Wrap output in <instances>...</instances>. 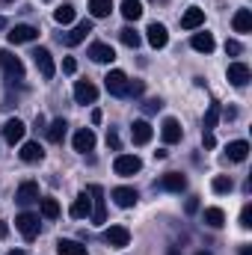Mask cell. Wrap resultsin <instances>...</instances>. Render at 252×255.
Segmentation results:
<instances>
[{
    "mask_svg": "<svg viewBox=\"0 0 252 255\" xmlns=\"http://www.w3.org/2000/svg\"><path fill=\"white\" fill-rule=\"evenodd\" d=\"M0 71L9 83H21L24 80V63L12 54V51H0Z\"/></svg>",
    "mask_w": 252,
    "mask_h": 255,
    "instance_id": "1",
    "label": "cell"
},
{
    "mask_svg": "<svg viewBox=\"0 0 252 255\" xmlns=\"http://www.w3.org/2000/svg\"><path fill=\"white\" fill-rule=\"evenodd\" d=\"M86 193H89V199H92V214H89L92 223H95V226L107 223V199H104V190H101L98 184H92Z\"/></svg>",
    "mask_w": 252,
    "mask_h": 255,
    "instance_id": "2",
    "label": "cell"
},
{
    "mask_svg": "<svg viewBox=\"0 0 252 255\" xmlns=\"http://www.w3.org/2000/svg\"><path fill=\"white\" fill-rule=\"evenodd\" d=\"M15 229L21 232L24 241H33V238H39V217L30 214V211H24V214L15 217Z\"/></svg>",
    "mask_w": 252,
    "mask_h": 255,
    "instance_id": "3",
    "label": "cell"
},
{
    "mask_svg": "<svg viewBox=\"0 0 252 255\" xmlns=\"http://www.w3.org/2000/svg\"><path fill=\"white\" fill-rule=\"evenodd\" d=\"M139 169H142V160H139L136 154H116V160H113V172L122 175V178L136 175Z\"/></svg>",
    "mask_w": 252,
    "mask_h": 255,
    "instance_id": "4",
    "label": "cell"
},
{
    "mask_svg": "<svg viewBox=\"0 0 252 255\" xmlns=\"http://www.w3.org/2000/svg\"><path fill=\"white\" fill-rule=\"evenodd\" d=\"M30 57H33V63H36L39 74H42L45 80H51V77L57 74V65H54V57H51V51H48V48H36Z\"/></svg>",
    "mask_w": 252,
    "mask_h": 255,
    "instance_id": "5",
    "label": "cell"
},
{
    "mask_svg": "<svg viewBox=\"0 0 252 255\" xmlns=\"http://www.w3.org/2000/svg\"><path fill=\"white\" fill-rule=\"evenodd\" d=\"M6 39H9V45H27V42H36L39 39V30L30 27V24H15L6 33Z\"/></svg>",
    "mask_w": 252,
    "mask_h": 255,
    "instance_id": "6",
    "label": "cell"
},
{
    "mask_svg": "<svg viewBox=\"0 0 252 255\" xmlns=\"http://www.w3.org/2000/svg\"><path fill=\"white\" fill-rule=\"evenodd\" d=\"M104 86H107V92H110V95L125 98V95H127V74H125V71H119V68H113V71L104 77Z\"/></svg>",
    "mask_w": 252,
    "mask_h": 255,
    "instance_id": "7",
    "label": "cell"
},
{
    "mask_svg": "<svg viewBox=\"0 0 252 255\" xmlns=\"http://www.w3.org/2000/svg\"><path fill=\"white\" fill-rule=\"evenodd\" d=\"M104 244L113 247V250H125L127 244H130V232H127L125 226H110L104 232Z\"/></svg>",
    "mask_w": 252,
    "mask_h": 255,
    "instance_id": "8",
    "label": "cell"
},
{
    "mask_svg": "<svg viewBox=\"0 0 252 255\" xmlns=\"http://www.w3.org/2000/svg\"><path fill=\"white\" fill-rule=\"evenodd\" d=\"M95 98H98V86L95 83H89V80H77L74 83V101L77 104H95Z\"/></svg>",
    "mask_w": 252,
    "mask_h": 255,
    "instance_id": "9",
    "label": "cell"
},
{
    "mask_svg": "<svg viewBox=\"0 0 252 255\" xmlns=\"http://www.w3.org/2000/svg\"><path fill=\"white\" fill-rule=\"evenodd\" d=\"M226 77H229V83L232 86H247L250 83V77H252V71H250V65L247 63H232L229 65V71H226Z\"/></svg>",
    "mask_w": 252,
    "mask_h": 255,
    "instance_id": "10",
    "label": "cell"
},
{
    "mask_svg": "<svg viewBox=\"0 0 252 255\" xmlns=\"http://www.w3.org/2000/svg\"><path fill=\"white\" fill-rule=\"evenodd\" d=\"M145 39H148V45L154 48V51H160V48H166V42H169V33H166V27L163 24H148V30H145Z\"/></svg>",
    "mask_w": 252,
    "mask_h": 255,
    "instance_id": "11",
    "label": "cell"
},
{
    "mask_svg": "<svg viewBox=\"0 0 252 255\" xmlns=\"http://www.w3.org/2000/svg\"><path fill=\"white\" fill-rule=\"evenodd\" d=\"M89 57H92V63L107 65V63L116 60V51H113L107 42H92V45H89Z\"/></svg>",
    "mask_w": 252,
    "mask_h": 255,
    "instance_id": "12",
    "label": "cell"
},
{
    "mask_svg": "<svg viewBox=\"0 0 252 255\" xmlns=\"http://www.w3.org/2000/svg\"><path fill=\"white\" fill-rule=\"evenodd\" d=\"M42 196H39V184L36 181H21V187L15 193V202L18 205H33V202H39Z\"/></svg>",
    "mask_w": 252,
    "mask_h": 255,
    "instance_id": "13",
    "label": "cell"
},
{
    "mask_svg": "<svg viewBox=\"0 0 252 255\" xmlns=\"http://www.w3.org/2000/svg\"><path fill=\"white\" fill-rule=\"evenodd\" d=\"M24 133H27V125H24L21 119H9V122L3 125V139H6L9 145L21 142V139H24Z\"/></svg>",
    "mask_w": 252,
    "mask_h": 255,
    "instance_id": "14",
    "label": "cell"
},
{
    "mask_svg": "<svg viewBox=\"0 0 252 255\" xmlns=\"http://www.w3.org/2000/svg\"><path fill=\"white\" fill-rule=\"evenodd\" d=\"M68 214L74 217V220H83V217H89L92 214V199H89V193L83 190L74 202H71V208H68Z\"/></svg>",
    "mask_w": 252,
    "mask_h": 255,
    "instance_id": "15",
    "label": "cell"
},
{
    "mask_svg": "<svg viewBox=\"0 0 252 255\" xmlns=\"http://www.w3.org/2000/svg\"><path fill=\"white\" fill-rule=\"evenodd\" d=\"M89 33H92V21L86 18V21H80V24H77V27H74L71 33H65L63 42L68 45V48H74V45H80V42H83V39H86Z\"/></svg>",
    "mask_w": 252,
    "mask_h": 255,
    "instance_id": "16",
    "label": "cell"
},
{
    "mask_svg": "<svg viewBox=\"0 0 252 255\" xmlns=\"http://www.w3.org/2000/svg\"><path fill=\"white\" fill-rule=\"evenodd\" d=\"M110 196H113V202H116L122 211L133 208V205H136V199H139V193L133 190V187H116V190L110 193Z\"/></svg>",
    "mask_w": 252,
    "mask_h": 255,
    "instance_id": "17",
    "label": "cell"
},
{
    "mask_svg": "<svg viewBox=\"0 0 252 255\" xmlns=\"http://www.w3.org/2000/svg\"><path fill=\"white\" fill-rule=\"evenodd\" d=\"M160 136H163V142H181V136H184V130L178 125V119H163V125H160Z\"/></svg>",
    "mask_w": 252,
    "mask_h": 255,
    "instance_id": "18",
    "label": "cell"
},
{
    "mask_svg": "<svg viewBox=\"0 0 252 255\" xmlns=\"http://www.w3.org/2000/svg\"><path fill=\"white\" fill-rule=\"evenodd\" d=\"M92 148H95V133H92L89 128H80V130L74 133V151L86 154V151H92Z\"/></svg>",
    "mask_w": 252,
    "mask_h": 255,
    "instance_id": "19",
    "label": "cell"
},
{
    "mask_svg": "<svg viewBox=\"0 0 252 255\" xmlns=\"http://www.w3.org/2000/svg\"><path fill=\"white\" fill-rule=\"evenodd\" d=\"M205 24V9H199V6H190L187 12L181 15V27L184 30H199Z\"/></svg>",
    "mask_w": 252,
    "mask_h": 255,
    "instance_id": "20",
    "label": "cell"
},
{
    "mask_svg": "<svg viewBox=\"0 0 252 255\" xmlns=\"http://www.w3.org/2000/svg\"><path fill=\"white\" fill-rule=\"evenodd\" d=\"M130 139H133V145H145V142L151 139V125H148L145 119H136V122L130 125Z\"/></svg>",
    "mask_w": 252,
    "mask_h": 255,
    "instance_id": "21",
    "label": "cell"
},
{
    "mask_svg": "<svg viewBox=\"0 0 252 255\" xmlns=\"http://www.w3.org/2000/svg\"><path fill=\"white\" fill-rule=\"evenodd\" d=\"M160 187L169 193H181L184 187H187V178L181 175V172H166L163 178H160Z\"/></svg>",
    "mask_w": 252,
    "mask_h": 255,
    "instance_id": "22",
    "label": "cell"
},
{
    "mask_svg": "<svg viewBox=\"0 0 252 255\" xmlns=\"http://www.w3.org/2000/svg\"><path fill=\"white\" fill-rule=\"evenodd\" d=\"M190 45H193V51H199V54H211L217 42H214V36H211V33H205V30H202V33H193Z\"/></svg>",
    "mask_w": 252,
    "mask_h": 255,
    "instance_id": "23",
    "label": "cell"
},
{
    "mask_svg": "<svg viewBox=\"0 0 252 255\" xmlns=\"http://www.w3.org/2000/svg\"><path fill=\"white\" fill-rule=\"evenodd\" d=\"M18 154H21V160H24V163H39V160L45 157V148H42L39 142H24Z\"/></svg>",
    "mask_w": 252,
    "mask_h": 255,
    "instance_id": "24",
    "label": "cell"
},
{
    "mask_svg": "<svg viewBox=\"0 0 252 255\" xmlns=\"http://www.w3.org/2000/svg\"><path fill=\"white\" fill-rule=\"evenodd\" d=\"M226 154H229V160L244 163V160H247V154H250V142H247V139H235V142H229Z\"/></svg>",
    "mask_w": 252,
    "mask_h": 255,
    "instance_id": "25",
    "label": "cell"
},
{
    "mask_svg": "<svg viewBox=\"0 0 252 255\" xmlns=\"http://www.w3.org/2000/svg\"><path fill=\"white\" fill-rule=\"evenodd\" d=\"M57 255H89V250H86L80 241L63 238V241H57Z\"/></svg>",
    "mask_w": 252,
    "mask_h": 255,
    "instance_id": "26",
    "label": "cell"
},
{
    "mask_svg": "<svg viewBox=\"0 0 252 255\" xmlns=\"http://www.w3.org/2000/svg\"><path fill=\"white\" fill-rule=\"evenodd\" d=\"M202 223L211 226V229H220V226H226V211L223 208H205L202 211Z\"/></svg>",
    "mask_w": 252,
    "mask_h": 255,
    "instance_id": "27",
    "label": "cell"
},
{
    "mask_svg": "<svg viewBox=\"0 0 252 255\" xmlns=\"http://www.w3.org/2000/svg\"><path fill=\"white\" fill-rule=\"evenodd\" d=\"M232 27H235V33H252V12L250 9H238L235 18H232Z\"/></svg>",
    "mask_w": 252,
    "mask_h": 255,
    "instance_id": "28",
    "label": "cell"
},
{
    "mask_svg": "<svg viewBox=\"0 0 252 255\" xmlns=\"http://www.w3.org/2000/svg\"><path fill=\"white\" fill-rule=\"evenodd\" d=\"M39 205H42V217H45V220H57V217H60V202H57L54 196H42Z\"/></svg>",
    "mask_w": 252,
    "mask_h": 255,
    "instance_id": "29",
    "label": "cell"
},
{
    "mask_svg": "<svg viewBox=\"0 0 252 255\" xmlns=\"http://www.w3.org/2000/svg\"><path fill=\"white\" fill-rule=\"evenodd\" d=\"M122 15H125V21H139L142 18V0H122Z\"/></svg>",
    "mask_w": 252,
    "mask_h": 255,
    "instance_id": "30",
    "label": "cell"
},
{
    "mask_svg": "<svg viewBox=\"0 0 252 255\" xmlns=\"http://www.w3.org/2000/svg\"><path fill=\"white\" fill-rule=\"evenodd\" d=\"M65 130H68L65 119H54V122L48 125V130H45V133H48V139H51V142H63V139H65Z\"/></svg>",
    "mask_w": 252,
    "mask_h": 255,
    "instance_id": "31",
    "label": "cell"
},
{
    "mask_svg": "<svg viewBox=\"0 0 252 255\" xmlns=\"http://www.w3.org/2000/svg\"><path fill=\"white\" fill-rule=\"evenodd\" d=\"M89 12L92 18H107L113 12V0H89Z\"/></svg>",
    "mask_w": 252,
    "mask_h": 255,
    "instance_id": "32",
    "label": "cell"
},
{
    "mask_svg": "<svg viewBox=\"0 0 252 255\" xmlns=\"http://www.w3.org/2000/svg\"><path fill=\"white\" fill-rule=\"evenodd\" d=\"M220 116H223V107H220V104H211V107H208V113H205L202 128H205V130H214L217 122H220Z\"/></svg>",
    "mask_w": 252,
    "mask_h": 255,
    "instance_id": "33",
    "label": "cell"
},
{
    "mask_svg": "<svg viewBox=\"0 0 252 255\" xmlns=\"http://www.w3.org/2000/svg\"><path fill=\"white\" fill-rule=\"evenodd\" d=\"M119 39H122V45H127V48H139V45H142V36H139L133 27L119 30Z\"/></svg>",
    "mask_w": 252,
    "mask_h": 255,
    "instance_id": "34",
    "label": "cell"
},
{
    "mask_svg": "<svg viewBox=\"0 0 252 255\" xmlns=\"http://www.w3.org/2000/svg\"><path fill=\"white\" fill-rule=\"evenodd\" d=\"M211 190H214V193H232V190H235V181H232V175H214V181H211Z\"/></svg>",
    "mask_w": 252,
    "mask_h": 255,
    "instance_id": "35",
    "label": "cell"
},
{
    "mask_svg": "<svg viewBox=\"0 0 252 255\" xmlns=\"http://www.w3.org/2000/svg\"><path fill=\"white\" fill-rule=\"evenodd\" d=\"M54 21L57 24H71L74 21V6L71 3H63L60 9H54Z\"/></svg>",
    "mask_w": 252,
    "mask_h": 255,
    "instance_id": "36",
    "label": "cell"
},
{
    "mask_svg": "<svg viewBox=\"0 0 252 255\" xmlns=\"http://www.w3.org/2000/svg\"><path fill=\"white\" fill-rule=\"evenodd\" d=\"M241 226H244V229L252 226V205H244V211H241Z\"/></svg>",
    "mask_w": 252,
    "mask_h": 255,
    "instance_id": "37",
    "label": "cell"
},
{
    "mask_svg": "<svg viewBox=\"0 0 252 255\" xmlns=\"http://www.w3.org/2000/svg\"><path fill=\"white\" fill-rule=\"evenodd\" d=\"M142 89H145V83H142V80H133V83L127 80V95H142Z\"/></svg>",
    "mask_w": 252,
    "mask_h": 255,
    "instance_id": "38",
    "label": "cell"
},
{
    "mask_svg": "<svg viewBox=\"0 0 252 255\" xmlns=\"http://www.w3.org/2000/svg\"><path fill=\"white\" fill-rule=\"evenodd\" d=\"M160 107H163V101H160V98H151V101H145V104H142V110H145V113H157Z\"/></svg>",
    "mask_w": 252,
    "mask_h": 255,
    "instance_id": "39",
    "label": "cell"
},
{
    "mask_svg": "<svg viewBox=\"0 0 252 255\" xmlns=\"http://www.w3.org/2000/svg\"><path fill=\"white\" fill-rule=\"evenodd\" d=\"M107 145H110L113 151H119V145H122V142H119V133H116V130H110V133H107Z\"/></svg>",
    "mask_w": 252,
    "mask_h": 255,
    "instance_id": "40",
    "label": "cell"
},
{
    "mask_svg": "<svg viewBox=\"0 0 252 255\" xmlns=\"http://www.w3.org/2000/svg\"><path fill=\"white\" fill-rule=\"evenodd\" d=\"M226 51H229L232 57H238V54H241L244 48H241V42H235V39H232V42H226Z\"/></svg>",
    "mask_w": 252,
    "mask_h": 255,
    "instance_id": "41",
    "label": "cell"
},
{
    "mask_svg": "<svg viewBox=\"0 0 252 255\" xmlns=\"http://www.w3.org/2000/svg\"><path fill=\"white\" fill-rule=\"evenodd\" d=\"M63 71H65V74H74V71H77V63H74L71 57H65V60H63Z\"/></svg>",
    "mask_w": 252,
    "mask_h": 255,
    "instance_id": "42",
    "label": "cell"
},
{
    "mask_svg": "<svg viewBox=\"0 0 252 255\" xmlns=\"http://www.w3.org/2000/svg\"><path fill=\"white\" fill-rule=\"evenodd\" d=\"M202 142H205V148H214V145H217V139H214V133H211V130H205V133H202Z\"/></svg>",
    "mask_w": 252,
    "mask_h": 255,
    "instance_id": "43",
    "label": "cell"
},
{
    "mask_svg": "<svg viewBox=\"0 0 252 255\" xmlns=\"http://www.w3.org/2000/svg\"><path fill=\"white\" fill-rule=\"evenodd\" d=\"M199 211V199L193 196V199H187V214H196Z\"/></svg>",
    "mask_w": 252,
    "mask_h": 255,
    "instance_id": "44",
    "label": "cell"
},
{
    "mask_svg": "<svg viewBox=\"0 0 252 255\" xmlns=\"http://www.w3.org/2000/svg\"><path fill=\"white\" fill-rule=\"evenodd\" d=\"M6 235H9V226H6V223H3V220H0V241H3V238H6Z\"/></svg>",
    "mask_w": 252,
    "mask_h": 255,
    "instance_id": "45",
    "label": "cell"
},
{
    "mask_svg": "<svg viewBox=\"0 0 252 255\" xmlns=\"http://www.w3.org/2000/svg\"><path fill=\"white\" fill-rule=\"evenodd\" d=\"M241 255H252V247H250V244H244V247H241Z\"/></svg>",
    "mask_w": 252,
    "mask_h": 255,
    "instance_id": "46",
    "label": "cell"
},
{
    "mask_svg": "<svg viewBox=\"0 0 252 255\" xmlns=\"http://www.w3.org/2000/svg\"><path fill=\"white\" fill-rule=\"evenodd\" d=\"M166 255H181V253H178V247H169V250H166Z\"/></svg>",
    "mask_w": 252,
    "mask_h": 255,
    "instance_id": "47",
    "label": "cell"
},
{
    "mask_svg": "<svg viewBox=\"0 0 252 255\" xmlns=\"http://www.w3.org/2000/svg\"><path fill=\"white\" fill-rule=\"evenodd\" d=\"M6 255H24V250H15V253H6Z\"/></svg>",
    "mask_w": 252,
    "mask_h": 255,
    "instance_id": "48",
    "label": "cell"
},
{
    "mask_svg": "<svg viewBox=\"0 0 252 255\" xmlns=\"http://www.w3.org/2000/svg\"><path fill=\"white\" fill-rule=\"evenodd\" d=\"M196 255H211V253H196Z\"/></svg>",
    "mask_w": 252,
    "mask_h": 255,
    "instance_id": "49",
    "label": "cell"
},
{
    "mask_svg": "<svg viewBox=\"0 0 252 255\" xmlns=\"http://www.w3.org/2000/svg\"><path fill=\"white\" fill-rule=\"evenodd\" d=\"M3 3H15V0H3Z\"/></svg>",
    "mask_w": 252,
    "mask_h": 255,
    "instance_id": "50",
    "label": "cell"
},
{
    "mask_svg": "<svg viewBox=\"0 0 252 255\" xmlns=\"http://www.w3.org/2000/svg\"><path fill=\"white\" fill-rule=\"evenodd\" d=\"M45 3H48V0H45Z\"/></svg>",
    "mask_w": 252,
    "mask_h": 255,
    "instance_id": "51",
    "label": "cell"
}]
</instances>
